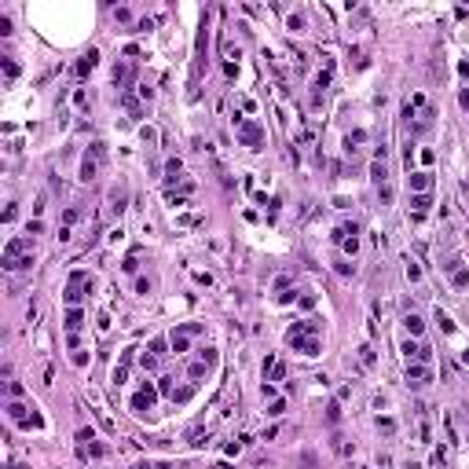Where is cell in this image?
I'll list each match as a JSON object with an SVG mask.
<instances>
[{
	"label": "cell",
	"instance_id": "obj_1",
	"mask_svg": "<svg viewBox=\"0 0 469 469\" xmlns=\"http://www.w3.org/2000/svg\"><path fill=\"white\" fill-rule=\"evenodd\" d=\"M239 139H242V147L257 150V147H264V129H260L257 121H242L239 125Z\"/></svg>",
	"mask_w": 469,
	"mask_h": 469
},
{
	"label": "cell",
	"instance_id": "obj_2",
	"mask_svg": "<svg viewBox=\"0 0 469 469\" xmlns=\"http://www.w3.org/2000/svg\"><path fill=\"white\" fill-rule=\"evenodd\" d=\"M99 162H103V147L96 143V147H92V154H85V165H81V180H96V173H99Z\"/></svg>",
	"mask_w": 469,
	"mask_h": 469
},
{
	"label": "cell",
	"instance_id": "obj_3",
	"mask_svg": "<svg viewBox=\"0 0 469 469\" xmlns=\"http://www.w3.org/2000/svg\"><path fill=\"white\" fill-rule=\"evenodd\" d=\"M26 411H33V407H22V403H8L11 421H22V425H41V418H37V414H26Z\"/></svg>",
	"mask_w": 469,
	"mask_h": 469
},
{
	"label": "cell",
	"instance_id": "obj_4",
	"mask_svg": "<svg viewBox=\"0 0 469 469\" xmlns=\"http://www.w3.org/2000/svg\"><path fill=\"white\" fill-rule=\"evenodd\" d=\"M429 381V367L425 363H411L407 367V385H425Z\"/></svg>",
	"mask_w": 469,
	"mask_h": 469
},
{
	"label": "cell",
	"instance_id": "obj_5",
	"mask_svg": "<svg viewBox=\"0 0 469 469\" xmlns=\"http://www.w3.org/2000/svg\"><path fill=\"white\" fill-rule=\"evenodd\" d=\"M150 403H154V388H150V385H143V388H139V393L132 396V407H136V411H150Z\"/></svg>",
	"mask_w": 469,
	"mask_h": 469
},
{
	"label": "cell",
	"instance_id": "obj_6",
	"mask_svg": "<svg viewBox=\"0 0 469 469\" xmlns=\"http://www.w3.org/2000/svg\"><path fill=\"white\" fill-rule=\"evenodd\" d=\"M96 62H99V52H96V48H88V52L81 55V62H77V73H81V77L92 73V70H96Z\"/></svg>",
	"mask_w": 469,
	"mask_h": 469
},
{
	"label": "cell",
	"instance_id": "obj_7",
	"mask_svg": "<svg viewBox=\"0 0 469 469\" xmlns=\"http://www.w3.org/2000/svg\"><path fill=\"white\" fill-rule=\"evenodd\" d=\"M447 271H451V283H455L458 290H465V286H469V275L458 268V260H451V264H447Z\"/></svg>",
	"mask_w": 469,
	"mask_h": 469
},
{
	"label": "cell",
	"instance_id": "obj_8",
	"mask_svg": "<svg viewBox=\"0 0 469 469\" xmlns=\"http://www.w3.org/2000/svg\"><path fill=\"white\" fill-rule=\"evenodd\" d=\"M81 323H85V316H81L77 308H70V311H66V330H70V337L81 330Z\"/></svg>",
	"mask_w": 469,
	"mask_h": 469
},
{
	"label": "cell",
	"instance_id": "obj_9",
	"mask_svg": "<svg viewBox=\"0 0 469 469\" xmlns=\"http://www.w3.org/2000/svg\"><path fill=\"white\" fill-rule=\"evenodd\" d=\"M429 183H433V173H414V176H411V187H414V191H429Z\"/></svg>",
	"mask_w": 469,
	"mask_h": 469
},
{
	"label": "cell",
	"instance_id": "obj_10",
	"mask_svg": "<svg viewBox=\"0 0 469 469\" xmlns=\"http://www.w3.org/2000/svg\"><path fill=\"white\" fill-rule=\"evenodd\" d=\"M411 206H414V216H425V213H429V206H433V202H429V194H418V198L411 202Z\"/></svg>",
	"mask_w": 469,
	"mask_h": 469
},
{
	"label": "cell",
	"instance_id": "obj_11",
	"mask_svg": "<svg viewBox=\"0 0 469 469\" xmlns=\"http://www.w3.org/2000/svg\"><path fill=\"white\" fill-rule=\"evenodd\" d=\"M403 326H407V330H411V334L418 337V334H421V326H425V323H421V316H414V311H411V316L403 319Z\"/></svg>",
	"mask_w": 469,
	"mask_h": 469
},
{
	"label": "cell",
	"instance_id": "obj_12",
	"mask_svg": "<svg viewBox=\"0 0 469 469\" xmlns=\"http://www.w3.org/2000/svg\"><path fill=\"white\" fill-rule=\"evenodd\" d=\"M88 455H96V458H99V455H106V447H103V444H88Z\"/></svg>",
	"mask_w": 469,
	"mask_h": 469
},
{
	"label": "cell",
	"instance_id": "obj_13",
	"mask_svg": "<svg viewBox=\"0 0 469 469\" xmlns=\"http://www.w3.org/2000/svg\"><path fill=\"white\" fill-rule=\"evenodd\" d=\"M462 106H469V88H465V92H462Z\"/></svg>",
	"mask_w": 469,
	"mask_h": 469
},
{
	"label": "cell",
	"instance_id": "obj_14",
	"mask_svg": "<svg viewBox=\"0 0 469 469\" xmlns=\"http://www.w3.org/2000/svg\"><path fill=\"white\" fill-rule=\"evenodd\" d=\"M462 73H465V77H469V59H465V62H462Z\"/></svg>",
	"mask_w": 469,
	"mask_h": 469
},
{
	"label": "cell",
	"instance_id": "obj_15",
	"mask_svg": "<svg viewBox=\"0 0 469 469\" xmlns=\"http://www.w3.org/2000/svg\"><path fill=\"white\" fill-rule=\"evenodd\" d=\"M136 469H154V465H147V462H139V465H136Z\"/></svg>",
	"mask_w": 469,
	"mask_h": 469
},
{
	"label": "cell",
	"instance_id": "obj_16",
	"mask_svg": "<svg viewBox=\"0 0 469 469\" xmlns=\"http://www.w3.org/2000/svg\"><path fill=\"white\" fill-rule=\"evenodd\" d=\"M465 363H469V348H465Z\"/></svg>",
	"mask_w": 469,
	"mask_h": 469
}]
</instances>
